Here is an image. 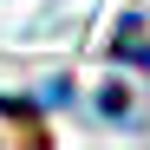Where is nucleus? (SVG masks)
Wrapping results in <instances>:
<instances>
[{
	"label": "nucleus",
	"instance_id": "1",
	"mask_svg": "<svg viewBox=\"0 0 150 150\" xmlns=\"http://www.w3.org/2000/svg\"><path fill=\"white\" fill-rule=\"evenodd\" d=\"M111 59H137V65H150V46H144V20H124V26H117V39H111Z\"/></svg>",
	"mask_w": 150,
	"mask_h": 150
},
{
	"label": "nucleus",
	"instance_id": "2",
	"mask_svg": "<svg viewBox=\"0 0 150 150\" xmlns=\"http://www.w3.org/2000/svg\"><path fill=\"white\" fill-rule=\"evenodd\" d=\"M98 111H105V117H124V111H131V98H124L117 85H105V98H98Z\"/></svg>",
	"mask_w": 150,
	"mask_h": 150
}]
</instances>
